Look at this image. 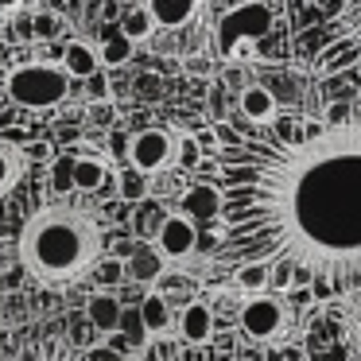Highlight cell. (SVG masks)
<instances>
[{
  "instance_id": "cell-26",
  "label": "cell",
  "mask_w": 361,
  "mask_h": 361,
  "mask_svg": "<svg viewBox=\"0 0 361 361\" xmlns=\"http://www.w3.org/2000/svg\"><path fill=\"white\" fill-rule=\"evenodd\" d=\"M51 183H55V190H74V159H55L51 164Z\"/></svg>"
},
{
  "instance_id": "cell-10",
  "label": "cell",
  "mask_w": 361,
  "mask_h": 361,
  "mask_svg": "<svg viewBox=\"0 0 361 361\" xmlns=\"http://www.w3.org/2000/svg\"><path fill=\"white\" fill-rule=\"evenodd\" d=\"M59 66L66 71V78H94V74L102 71V51L90 47L86 39H71Z\"/></svg>"
},
{
  "instance_id": "cell-2",
  "label": "cell",
  "mask_w": 361,
  "mask_h": 361,
  "mask_svg": "<svg viewBox=\"0 0 361 361\" xmlns=\"http://www.w3.org/2000/svg\"><path fill=\"white\" fill-rule=\"evenodd\" d=\"M102 257V226L86 210L51 206L35 214L20 233V260L47 283L74 280Z\"/></svg>"
},
{
  "instance_id": "cell-28",
  "label": "cell",
  "mask_w": 361,
  "mask_h": 361,
  "mask_svg": "<svg viewBox=\"0 0 361 361\" xmlns=\"http://www.w3.org/2000/svg\"><path fill=\"white\" fill-rule=\"evenodd\" d=\"M198 156H202V152H198V140H179V152H175V159H179V164L195 167Z\"/></svg>"
},
{
  "instance_id": "cell-7",
  "label": "cell",
  "mask_w": 361,
  "mask_h": 361,
  "mask_svg": "<svg viewBox=\"0 0 361 361\" xmlns=\"http://www.w3.org/2000/svg\"><path fill=\"white\" fill-rule=\"evenodd\" d=\"M198 245V229L187 214H167L164 226L156 233V249L164 260H179V257H190Z\"/></svg>"
},
{
  "instance_id": "cell-18",
  "label": "cell",
  "mask_w": 361,
  "mask_h": 361,
  "mask_svg": "<svg viewBox=\"0 0 361 361\" xmlns=\"http://www.w3.org/2000/svg\"><path fill=\"white\" fill-rule=\"evenodd\" d=\"M20 171H24V159H20V152L8 148V144H0V195H8V190L16 187Z\"/></svg>"
},
{
  "instance_id": "cell-15",
  "label": "cell",
  "mask_w": 361,
  "mask_h": 361,
  "mask_svg": "<svg viewBox=\"0 0 361 361\" xmlns=\"http://www.w3.org/2000/svg\"><path fill=\"white\" fill-rule=\"evenodd\" d=\"M125 272H128V280H136V283H156L159 276H164V257H159V249H152V245H140V249L128 257Z\"/></svg>"
},
{
  "instance_id": "cell-21",
  "label": "cell",
  "mask_w": 361,
  "mask_h": 361,
  "mask_svg": "<svg viewBox=\"0 0 361 361\" xmlns=\"http://www.w3.org/2000/svg\"><path fill=\"white\" fill-rule=\"evenodd\" d=\"M307 357L311 361H350V353H345V345L342 342H334V338H330V342H322V338H307Z\"/></svg>"
},
{
  "instance_id": "cell-32",
  "label": "cell",
  "mask_w": 361,
  "mask_h": 361,
  "mask_svg": "<svg viewBox=\"0 0 361 361\" xmlns=\"http://www.w3.org/2000/svg\"><path fill=\"white\" fill-rule=\"evenodd\" d=\"M345 0H322V16H342Z\"/></svg>"
},
{
  "instance_id": "cell-36",
  "label": "cell",
  "mask_w": 361,
  "mask_h": 361,
  "mask_svg": "<svg viewBox=\"0 0 361 361\" xmlns=\"http://www.w3.org/2000/svg\"><path fill=\"white\" fill-rule=\"evenodd\" d=\"M0 361H4V350H0Z\"/></svg>"
},
{
  "instance_id": "cell-14",
  "label": "cell",
  "mask_w": 361,
  "mask_h": 361,
  "mask_svg": "<svg viewBox=\"0 0 361 361\" xmlns=\"http://www.w3.org/2000/svg\"><path fill=\"white\" fill-rule=\"evenodd\" d=\"M140 322H144V330H148V338H164L167 330L175 326V314H171V303H167L159 291H148V295L140 299Z\"/></svg>"
},
{
  "instance_id": "cell-3",
  "label": "cell",
  "mask_w": 361,
  "mask_h": 361,
  "mask_svg": "<svg viewBox=\"0 0 361 361\" xmlns=\"http://www.w3.org/2000/svg\"><path fill=\"white\" fill-rule=\"evenodd\" d=\"M8 97L24 109H55L71 97V78L63 66L51 63H20L16 71H8Z\"/></svg>"
},
{
  "instance_id": "cell-34",
  "label": "cell",
  "mask_w": 361,
  "mask_h": 361,
  "mask_svg": "<svg viewBox=\"0 0 361 361\" xmlns=\"http://www.w3.org/2000/svg\"><path fill=\"white\" fill-rule=\"evenodd\" d=\"M24 0H0V12H12V8H20Z\"/></svg>"
},
{
  "instance_id": "cell-4",
  "label": "cell",
  "mask_w": 361,
  "mask_h": 361,
  "mask_svg": "<svg viewBox=\"0 0 361 361\" xmlns=\"http://www.w3.org/2000/svg\"><path fill=\"white\" fill-rule=\"evenodd\" d=\"M272 24H276V16L264 0H249V4L229 8L226 16L218 20V55L233 59L245 39H264V35L272 32Z\"/></svg>"
},
{
  "instance_id": "cell-5",
  "label": "cell",
  "mask_w": 361,
  "mask_h": 361,
  "mask_svg": "<svg viewBox=\"0 0 361 361\" xmlns=\"http://www.w3.org/2000/svg\"><path fill=\"white\" fill-rule=\"evenodd\" d=\"M175 152H179V140L167 128H140L128 140V167L140 175H159L175 164Z\"/></svg>"
},
{
  "instance_id": "cell-13",
  "label": "cell",
  "mask_w": 361,
  "mask_h": 361,
  "mask_svg": "<svg viewBox=\"0 0 361 361\" xmlns=\"http://www.w3.org/2000/svg\"><path fill=\"white\" fill-rule=\"evenodd\" d=\"M121 314H125V307H121V299L109 295V291H97V295L90 299V307H86V322L97 330V334H117Z\"/></svg>"
},
{
  "instance_id": "cell-22",
  "label": "cell",
  "mask_w": 361,
  "mask_h": 361,
  "mask_svg": "<svg viewBox=\"0 0 361 361\" xmlns=\"http://www.w3.org/2000/svg\"><path fill=\"white\" fill-rule=\"evenodd\" d=\"M121 198H128V202H140V198H148V175H140V171H121Z\"/></svg>"
},
{
  "instance_id": "cell-29",
  "label": "cell",
  "mask_w": 361,
  "mask_h": 361,
  "mask_svg": "<svg viewBox=\"0 0 361 361\" xmlns=\"http://www.w3.org/2000/svg\"><path fill=\"white\" fill-rule=\"evenodd\" d=\"M311 280H314V272H311V268L291 264V288H311Z\"/></svg>"
},
{
  "instance_id": "cell-20",
  "label": "cell",
  "mask_w": 361,
  "mask_h": 361,
  "mask_svg": "<svg viewBox=\"0 0 361 361\" xmlns=\"http://www.w3.org/2000/svg\"><path fill=\"white\" fill-rule=\"evenodd\" d=\"M27 24H32L27 32H32L35 39H59V35H63V16H59V12L39 8L32 20H27Z\"/></svg>"
},
{
  "instance_id": "cell-27",
  "label": "cell",
  "mask_w": 361,
  "mask_h": 361,
  "mask_svg": "<svg viewBox=\"0 0 361 361\" xmlns=\"http://www.w3.org/2000/svg\"><path fill=\"white\" fill-rule=\"evenodd\" d=\"M268 288L291 291V264H272L268 268Z\"/></svg>"
},
{
  "instance_id": "cell-37",
  "label": "cell",
  "mask_w": 361,
  "mask_h": 361,
  "mask_svg": "<svg viewBox=\"0 0 361 361\" xmlns=\"http://www.w3.org/2000/svg\"><path fill=\"white\" fill-rule=\"evenodd\" d=\"M0 16H4V12H0Z\"/></svg>"
},
{
  "instance_id": "cell-11",
  "label": "cell",
  "mask_w": 361,
  "mask_h": 361,
  "mask_svg": "<svg viewBox=\"0 0 361 361\" xmlns=\"http://www.w3.org/2000/svg\"><path fill=\"white\" fill-rule=\"evenodd\" d=\"M183 214L190 221H210L221 214V190L214 183H195V187L183 195Z\"/></svg>"
},
{
  "instance_id": "cell-23",
  "label": "cell",
  "mask_w": 361,
  "mask_h": 361,
  "mask_svg": "<svg viewBox=\"0 0 361 361\" xmlns=\"http://www.w3.org/2000/svg\"><path fill=\"white\" fill-rule=\"evenodd\" d=\"M121 330L128 334V350H140V345L148 342V330H144V322H140V311L121 314Z\"/></svg>"
},
{
  "instance_id": "cell-33",
  "label": "cell",
  "mask_w": 361,
  "mask_h": 361,
  "mask_svg": "<svg viewBox=\"0 0 361 361\" xmlns=\"http://www.w3.org/2000/svg\"><path fill=\"white\" fill-rule=\"evenodd\" d=\"M268 361H299L295 350H268Z\"/></svg>"
},
{
  "instance_id": "cell-9",
  "label": "cell",
  "mask_w": 361,
  "mask_h": 361,
  "mask_svg": "<svg viewBox=\"0 0 361 361\" xmlns=\"http://www.w3.org/2000/svg\"><path fill=\"white\" fill-rule=\"evenodd\" d=\"M175 326H179V338L187 345H206L214 338V311L206 303H198V299H190V303L179 311Z\"/></svg>"
},
{
  "instance_id": "cell-25",
  "label": "cell",
  "mask_w": 361,
  "mask_h": 361,
  "mask_svg": "<svg viewBox=\"0 0 361 361\" xmlns=\"http://www.w3.org/2000/svg\"><path fill=\"white\" fill-rule=\"evenodd\" d=\"M164 218H167V214H159L156 206L140 210V214H136V233H140V237H156L159 226H164Z\"/></svg>"
},
{
  "instance_id": "cell-12",
  "label": "cell",
  "mask_w": 361,
  "mask_h": 361,
  "mask_svg": "<svg viewBox=\"0 0 361 361\" xmlns=\"http://www.w3.org/2000/svg\"><path fill=\"white\" fill-rule=\"evenodd\" d=\"M237 109L252 125H272L276 121V94L268 86H245L241 97H237Z\"/></svg>"
},
{
  "instance_id": "cell-35",
  "label": "cell",
  "mask_w": 361,
  "mask_h": 361,
  "mask_svg": "<svg viewBox=\"0 0 361 361\" xmlns=\"http://www.w3.org/2000/svg\"><path fill=\"white\" fill-rule=\"evenodd\" d=\"M353 39H357V47H361V24H357V32H353Z\"/></svg>"
},
{
  "instance_id": "cell-6",
  "label": "cell",
  "mask_w": 361,
  "mask_h": 361,
  "mask_svg": "<svg viewBox=\"0 0 361 361\" xmlns=\"http://www.w3.org/2000/svg\"><path fill=\"white\" fill-rule=\"evenodd\" d=\"M283 326V307L280 299L272 295H252L245 299L241 307V330L252 338V342H268V338H276Z\"/></svg>"
},
{
  "instance_id": "cell-19",
  "label": "cell",
  "mask_w": 361,
  "mask_h": 361,
  "mask_svg": "<svg viewBox=\"0 0 361 361\" xmlns=\"http://www.w3.org/2000/svg\"><path fill=\"white\" fill-rule=\"evenodd\" d=\"M237 288L241 291H252V295H257L260 288H268V264H260V260H249V264H241L237 268Z\"/></svg>"
},
{
  "instance_id": "cell-1",
  "label": "cell",
  "mask_w": 361,
  "mask_h": 361,
  "mask_svg": "<svg viewBox=\"0 0 361 361\" xmlns=\"http://www.w3.org/2000/svg\"><path fill=\"white\" fill-rule=\"evenodd\" d=\"M221 226L241 264H303L361 291V109L350 121L276 117L221 152Z\"/></svg>"
},
{
  "instance_id": "cell-16",
  "label": "cell",
  "mask_w": 361,
  "mask_h": 361,
  "mask_svg": "<svg viewBox=\"0 0 361 361\" xmlns=\"http://www.w3.org/2000/svg\"><path fill=\"white\" fill-rule=\"evenodd\" d=\"M105 179H109L105 159H97V156H74V190L94 195V190L105 187Z\"/></svg>"
},
{
  "instance_id": "cell-30",
  "label": "cell",
  "mask_w": 361,
  "mask_h": 361,
  "mask_svg": "<svg viewBox=\"0 0 361 361\" xmlns=\"http://www.w3.org/2000/svg\"><path fill=\"white\" fill-rule=\"evenodd\" d=\"M311 295L319 299V303H326V299L334 295V288H330V283L322 280V276H314V280H311Z\"/></svg>"
},
{
  "instance_id": "cell-24",
  "label": "cell",
  "mask_w": 361,
  "mask_h": 361,
  "mask_svg": "<svg viewBox=\"0 0 361 361\" xmlns=\"http://www.w3.org/2000/svg\"><path fill=\"white\" fill-rule=\"evenodd\" d=\"M128 55H133V43H128L125 35H117V39H109V43L102 47V63H105V66H121Z\"/></svg>"
},
{
  "instance_id": "cell-17",
  "label": "cell",
  "mask_w": 361,
  "mask_h": 361,
  "mask_svg": "<svg viewBox=\"0 0 361 361\" xmlns=\"http://www.w3.org/2000/svg\"><path fill=\"white\" fill-rule=\"evenodd\" d=\"M152 32H156V24H152V16H148V8H144V4H133V8L121 12V20H117V35H125L128 43L148 39Z\"/></svg>"
},
{
  "instance_id": "cell-8",
  "label": "cell",
  "mask_w": 361,
  "mask_h": 361,
  "mask_svg": "<svg viewBox=\"0 0 361 361\" xmlns=\"http://www.w3.org/2000/svg\"><path fill=\"white\" fill-rule=\"evenodd\" d=\"M144 8H148L152 24L156 27H167V32H175V27H187L190 20L202 12V0H140Z\"/></svg>"
},
{
  "instance_id": "cell-31",
  "label": "cell",
  "mask_w": 361,
  "mask_h": 361,
  "mask_svg": "<svg viewBox=\"0 0 361 361\" xmlns=\"http://www.w3.org/2000/svg\"><path fill=\"white\" fill-rule=\"evenodd\" d=\"M121 357H125V353H121V350H109V345H97V350L90 353V361H121Z\"/></svg>"
}]
</instances>
